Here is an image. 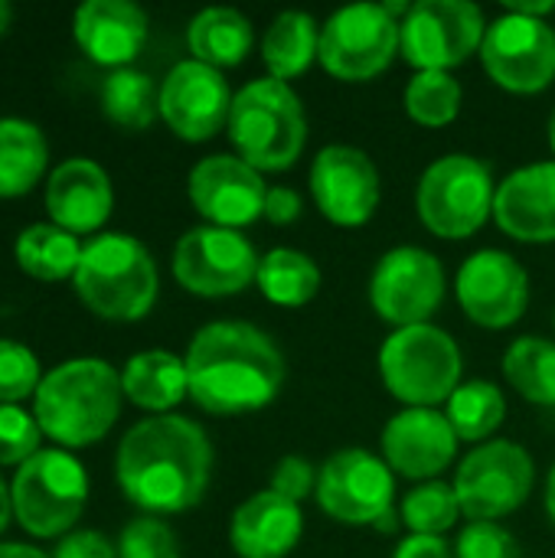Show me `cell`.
Wrapping results in <instances>:
<instances>
[{
  "label": "cell",
  "mask_w": 555,
  "mask_h": 558,
  "mask_svg": "<svg viewBox=\"0 0 555 558\" xmlns=\"http://www.w3.org/2000/svg\"><path fill=\"white\" fill-rule=\"evenodd\" d=\"M121 494L147 517L193 510L213 481V445L203 425L183 415H154L128 428L114 454Z\"/></svg>",
  "instance_id": "obj_1"
},
{
  "label": "cell",
  "mask_w": 555,
  "mask_h": 558,
  "mask_svg": "<svg viewBox=\"0 0 555 558\" xmlns=\"http://www.w3.org/2000/svg\"><path fill=\"white\" fill-rule=\"evenodd\" d=\"M190 399L209 415H249L268 409L285 379L278 343L245 320H213L186 347Z\"/></svg>",
  "instance_id": "obj_2"
},
{
  "label": "cell",
  "mask_w": 555,
  "mask_h": 558,
  "mask_svg": "<svg viewBox=\"0 0 555 558\" xmlns=\"http://www.w3.org/2000/svg\"><path fill=\"white\" fill-rule=\"evenodd\" d=\"M121 399V373L98 356H79L43 376L33 396V418L65 451L88 448L114 428Z\"/></svg>",
  "instance_id": "obj_3"
},
{
  "label": "cell",
  "mask_w": 555,
  "mask_h": 558,
  "mask_svg": "<svg viewBox=\"0 0 555 558\" xmlns=\"http://www.w3.org/2000/svg\"><path fill=\"white\" fill-rule=\"evenodd\" d=\"M226 134L236 157L262 177L294 167L307 147V114L301 95L278 78H252L232 98Z\"/></svg>",
  "instance_id": "obj_4"
},
{
  "label": "cell",
  "mask_w": 555,
  "mask_h": 558,
  "mask_svg": "<svg viewBox=\"0 0 555 558\" xmlns=\"http://www.w3.org/2000/svg\"><path fill=\"white\" fill-rule=\"evenodd\" d=\"M72 281L92 314L118 324L144 320L160 291L154 255L144 242L124 232H105L82 245V262Z\"/></svg>",
  "instance_id": "obj_5"
},
{
  "label": "cell",
  "mask_w": 555,
  "mask_h": 558,
  "mask_svg": "<svg viewBox=\"0 0 555 558\" xmlns=\"http://www.w3.org/2000/svg\"><path fill=\"white\" fill-rule=\"evenodd\" d=\"M461 373L464 356L458 340L435 324L393 330L379 347V379L406 409L448 405L461 386Z\"/></svg>",
  "instance_id": "obj_6"
},
{
  "label": "cell",
  "mask_w": 555,
  "mask_h": 558,
  "mask_svg": "<svg viewBox=\"0 0 555 558\" xmlns=\"http://www.w3.org/2000/svg\"><path fill=\"white\" fill-rule=\"evenodd\" d=\"M497 180L481 157L445 154L425 167L415 186L419 222L445 242H464L494 219Z\"/></svg>",
  "instance_id": "obj_7"
},
{
  "label": "cell",
  "mask_w": 555,
  "mask_h": 558,
  "mask_svg": "<svg viewBox=\"0 0 555 558\" xmlns=\"http://www.w3.org/2000/svg\"><path fill=\"white\" fill-rule=\"evenodd\" d=\"M314 497L334 523L376 526L383 533H396L402 526L396 513V474L379 454L366 448L334 451L317 468Z\"/></svg>",
  "instance_id": "obj_8"
},
{
  "label": "cell",
  "mask_w": 555,
  "mask_h": 558,
  "mask_svg": "<svg viewBox=\"0 0 555 558\" xmlns=\"http://www.w3.org/2000/svg\"><path fill=\"white\" fill-rule=\"evenodd\" d=\"M16 523L36 539L69 536L88 504L85 468L65 448H43L20 464L10 484Z\"/></svg>",
  "instance_id": "obj_9"
},
{
  "label": "cell",
  "mask_w": 555,
  "mask_h": 558,
  "mask_svg": "<svg viewBox=\"0 0 555 558\" xmlns=\"http://www.w3.org/2000/svg\"><path fill=\"white\" fill-rule=\"evenodd\" d=\"M402 23L386 3H350L321 23L317 62L327 75L347 85L379 78L399 52Z\"/></svg>",
  "instance_id": "obj_10"
},
{
  "label": "cell",
  "mask_w": 555,
  "mask_h": 558,
  "mask_svg": "<svg viewBox=\"0 0 555 558\" xmlns=\"http://www.w3.org/2000/svg\"><path fill=\"white\" fill-rule=\"evenodd\" d=\"M536 484V464L517 441L494 438L478 445L455 471V494L468 523H500L517 513Z\"/></svg>",
  "instance_id": "obj_11"
},
{
  "label": "cell",
  "mask_w": 555,
  "mask_h": 558,
  "mask_svg": "<svg viewBox=\"0 0 555 558\" xmlns=\"http://www.w3.org/2000/svg\"><path fill=\"white\" fill-rule=\"evenodd\" d=\"M484 10L471 0H415L402 16L399 52L415 72H451L481 52Z\"/></svg>",
  "instance_id": "obj_12"
},
{
  "label": "cell",
  "mask_w": 555,
  "mask_h": 558,
  "mask_svg": "<svg viewBox=\"0 0 555 558\" xmlns=\"http://www.w3.org/2000/svg\"><path fill=\"white\" fill-rule=\"evenodd\" d=\"M445 291H448L445 265L438 262V255H432L422 245L389 248L376 262L366 284L373 311L393 330L432 324V317L445 304Z\"/></svg>",
  "instance_id": "obj_13"
},
{
  "label": "cell",
  "mask_w": 555,
  "mask_h": 558,
  "mask_svg": "<svg viewBox=\"0 0 555 558\" xmlns=\"http://www.w3.org/2000/svg\"><path fill=\"white\" fill-rule=\"evenodd\" d=\"M487 78L510 95H540L555 78V29L546 20L504 10L481 43Z\"/></svg>",
  "instance_id": "obj_14"
},
{
  "label": "cell",
  "mask_w": 555,
  "mask_h": 558,
  "mask_svg": "<svg viewBox=\"0 0 555 558\" xmlns=\"http://www.w3.org/2000/svg\"><path fill=\"white\" fill-rule=\"evenodd\" d=\"M262 255L255 245L219 226H196L173 245V278L196 298H232L255 284Z\"/></svg>",
  "instance_id": "obj_15"
},
{
  "label": "cell",
  "mask_w": 555,
  "mask_h": 558,
  "mask_svg": "<svg viewBox=\"0 0 555 558\" xmlns=\"http://www.w3.org/2000/svg\"><path fill=\"white\" fill-rule=\"evenodd\" d=\"M311 196L321 216L340 229L366 226L383 199V180L373 157L353 144H327L311 160Z\"/></svg>",
  "instance_id": "obj_16"
},
{
  "label": "cell",
  "mask_w": 555,
  "mask_h": 558,
  "mask_svg": "<svg viewBox=\"0 0 555 558\" xmlns=\"http://www.w3.org/2000/svg\"><path fill=\"white\" fill-rule=\"evenodd\" d=\"M455 298L464 317L484 330H507L530 307V275L504 248L468 255L455 275Z\"/></svg>",
  "instance_id": "obj_17"
},
{
  "label": "cell",
  "mask_w": 555,
  "mask_h": 558,
  "mask_svg": "<svg viewBox=\"0 0 555 558\" xmlns=\"http://www.w3.org/2000/svg\"><path fill=\"white\" fill-rule=\"evenodd\" d=\"M232 98L236 95L219 69L183 59L167 72L160 85V118L180 141L203 144L226 131Z\"/></svg>",
  "instance_id": "obj_18"
},
{
  "label": "cell",
  "mask_w": 555,
  "mask_h": 558,
  "mask_svg": "<svg viewBox=\"0 0 555 558\" xmlns=\"http://www.w3.org/2000/svg\"><path fill=\"white\" fill-rule=\"evenodd\" d=\"M186 193L193 209L206 219V226L219 229H245L265 213V177L249 167L236 154L203 157L186 180Z\"/></svg>",
  "instance_id": "obj_19"
},
{
  "label": "cell",
  "mask_w": 555,
  "mask_h": 558,
  "mask_svg": "<svg viewBox=\"0 0 555 558\" xmlns=\"http://www.w3.org/2000/svg\"><path fill=\"white\" fill-rule=\"evenodd\" d=\"M383 461L393 474L425 484L442 481V474L458 458V435L445 412L438 409H402L383 428Z\"/></svg>",
  "instance_id": "obj_20"
},
{
  "label": "cell",
  "mask_w": 555,
  "mask_h": 558,
  "mask_svg": "<svg viewBox=\"0 0 555 558\" xmlns=\"http://www.w3.org/2000/svg\"><path fill=\"white\" fill-rule=\"evenodd\" d=\"M494 222L504 235L527 245L555 242V160L517 167L497 183Z\"/></svg>",
  "instance_id": "obj_21"
},
{
  "label": "cell",
  "mask_w": 555,
  "mask_h": 558,
  "mask_svg": "<svg viewBox=\"0 0 555 558\" xmlns=\"http://www.w3.org/2000/svg\"><path fill=\"white\" fill-rule=\"evenodd\" d=\"M72 33L79 49L114 69H128L147 43V13L131 0H85L75 10Z\"/></svg>",
  "instance_id": "obj_22"
},
{
  "label": "cell",
  "mask_w": 555,
  "mask_h": 558,
  "mask_svg": "<svg viewBox=\"0 0 555 558\" xmlns=\"http://www.w3.org/2000/svg\"><path fill=\"white\" fill-rule=\"evenodd\" d=\"M111 206H114L111 180L105 167H98L95 160L72 157L49 173L46 209L52 216V226L72 235L98 232L108 222Z\"/></svg>",
  "instance_id": "obj_23"
},
{
  "label": "cell",
  "mask_w": 555,
  "mask_h": 558,
  "mask_svg": "<svg viewBox=\"0 0 555 558\" xmlns=\"http://www.w3.org/2000/svg\"><path fill=\"white\" fill-rule=\"evenodd\" d=\"M304 536V510L278 497L275 490H258L232 510L229 546L239 558H288Z\"/></svg>",
  "instance_id": "obj_24"
},
{
  "label": "cell",
  "mask_w": 555,
  "mask_h": 558,
  "mask_svg": "<svg viewBox=\"0 0 555 558\" xmlns=\"http://www.w3.org/2000/svg\"><path fill=\"white\" fill-rule=\"evenodd\" d=\"M121 389L124 399L134 402L137 409L154 415H170L190 396L186 360L170 350L134 353L121 369Z\"/></svg>",
  "instance_id": "obj_25"
},
{
  "label": "cell",
  "mask_w": 555,
  "mask_h": 558,
  "mask_svg": "<svg viewBox=\"0 0 555 558\" xmlns=\"http://www.w3.org/2000/svg\"><path fill=\"white\" fill-rule=\"evenodd\" d=\"M186 46L196 62L213 69L242 65L255 46V26L245 13L232 7H206L186 26Z\"/></svg>",
  "instance_id": "obj_26"
},
{
  "label": "cell",
  "mask_w": 555,
  "mask_h": 558,
  "mask_svg": "<svg viewBox=\"0 0 555 558\" xmlns=\"http://www.w3.org/2000/svg\"><path fill=\"white\" fill-rule=\"evenodd\" d=\"M317 46H321L317 20L304 10H281L268 23L265 36L258 43V52L268 69V78L291 85L317 62Z\"/></svg>",
  "instance_id": "obj_27"
},
{
  "label": "cell",
  "mask_w": 555,
  "mask_h": 558,
  "mask_svg": "<svg viewBox=\"0 0 555 558\" xmlns=\"http://www.w3.org/2000/svg\"><path fill=\"white\" fill-rule=\"evenodd\" d=\"M46 163L43 131L23 118H0V199L26 196L43 180Z\"/></svg>",
  "instance_id": "obj_28"
},
{
  "label": "cell",
  "mask_w": 555,
  "mask_h": 558,
  "mask_svg": "<svg viewBox=\"0 0 555 558\" xmlns=\"http://www.w3.org/2000/svg\"><path fill=\"white\" fill-rule=\"evenodd\" d=\"M321 268L301 248H272L258 262L255 288L275 307H307L321 294Z\"/></svg>",
  "instance_id": "obj_29"
},
{
  "label": "cell",
  "mask_w": 555,
  "mask_h": 558,
  "mask_svg": "<svg viewBox=\"0 0 555 558\" xmlns=\"http://www.w3.org/2000/svg\"><path fill=\"white\" fill-rule=\"evenodd\" d=\"M13 252H16V265L36 281L75 278V268L82 262L79 239L72 232H65L59 226H46V222L23 229Z\"/></svg>",
  "instance_id": "obj_30"
},
{
  "label": "cell",
  "mask_w": 555,
  "mask_h": 558,
  "mask_svg": "<svg viewBox=\"0 0 555 558\" xmlns=\"http://www.w3.org/2000/svg\"><path fill=\"white\" fill-rule=\"evenodd\" d=\"M445 415L458 435V441L484 445L494 441L497 428L507 418V399L497 383L491 379H471L455 389V396L445 405Z\"/></svg>",
  "instance_id": "obj_31"
},
{
  "label": "cell",
  "mask_w": 555,
  "mask_h": 558,
  "mask_svg": "<svg viewBox=\"0 0 555 558\" xmlns=\"http://www.w3.org/2000/svg\"><path fill=\"white\" fill-rule=\"evenodd\" d=\"M504 379L527 402L555 409V343L546 337H520L504 353Z\"/></svg>",
  "instance_id": "obj_32"
},
{
  "label": "cell",
  "mask_w": 555,
  "mask_h": 558,
  "mask_svg": "<svg viewBox=\"0 0 555 558\" xmlns=\"http://www.w3.org/2000/svg\"><path fill=\"white\" fill-rule=\"evenodd\" d=\"M101 111L124 131H144L160 114V88L147 72L114 69L101 85Z\"/></svg>",
  "instance_id": "obj_33"
},
{
  "label": "cell",
  "mask_w": 555,
  "mask_h": 558,
  "mask_svg": "<svg viewBox=\"0 0 555 558\" xmlns=\"http://www.w3.org/2000/svg\"><path fill=\"white\" fill-rule=\"evenodd\" d=\"M406 114L422 128H448L464 105V88L451 72H415L402 95Z\"/></svg>",
  "instance_id": "obj_34"
},
{
  "label": "cell",
  "mask_w": 555,
  "mask_h": 558,
  "mask_svg": "<svg viewBox=\"0 0 555 558\" xmlns=\"http://www.w3.org/2000/svg\"><path fill=\"white\" fill-rule=\"evenodd\" d=\"M461 517L464 513H461L458 494L445 481L415 484L399 504V520L415 536H442L445 539V533H451Z\"/></svg>",
  "instance_id": "obj_35"
},
{
  "label": "cell",
  "mask_w": 555,
  "mask_h": 558,
  "mask_svg": "<svg viewBox=\"0 0 555 558\" xmlns=\"http://www.w3.org/2000/svg\"><path fill=\"white\" fill-rule=\"evenodd\" d=\"M43 376L33 350L16 340H0V405H20L26 396H36Z\"/></svg>",
  "instance_id": "obj_36"
},
{
  "label": "cell",
  "mask_w": 555,
  "mask_h": 558,
  "mask_svg": "<svg viewBox=\"0 0 555 558\" xmlns=\"http://www.w3.org/2000/svg\"><path fill=\"white\" fill-rule=\"evenodd\" d=\"M118 558H180V539L160 517H137L118 536Z\"/></svg>",
  "instance_id": "obj_37"
},
{
  "label": "cell",
  "mask_w": 555,
  "mask_h": 558,
  "mask_svg": "<svg viewBox=\"0 0 555 558\" xmlns=\"http://www.w3.org/2000/svg\"><path fill=\"white\" fill-rule=\"evenodd\" d=\"M39 425L20 405H0V464H26L39 454Z\"/></svg>",
  "instance_id": "obj_38"
},
{
  "label": "cell",
  "mask_w": 555,
  "mask_h": 558,
  "mask_svg": "<svg viewBox=\"0 0 555 558\" xmlns=\"http://www.w3.org/2000/svg\"><path fill=\"white\" fill-rule=\"evenodd\" d=\"M455 558H523L520 543L500 523H468L458 533Z\"/></svg>",
  "instance_id": "obj_39"
},
{
  "label": "cell",
  "mask_w": 555,
  "mask_h": 558,
  "mask_svg": "<svg viewBox=\"0 0 555 558\" xmlns=\"http://www.w3.org/2000/svg\"><path fill=\"white\" fill-rule=\"evenodd\" d=\"M268 490H275L278 497L291 504H304L307 497L317 494V468L301 454H285L272 471Z\"/></svg>",
  "instance_id": "obj_40"
},
{
  "label": "cell",
  "mask_w": 555,
  "mask_h": 558,
  "mask_svg": "<svg viewBox=\"0 0 555 558\" xmlns=\"http://www.w3.org/2000/svg\"><path fill=\"white\" fill-rule=\"evenodd\" d=\"M52 558H118V546L95 530H75L59 539Z\"/></svg>",
  "instance_id": "obj_41"
},
{
  "label": "cell",
  "mask_w": 555,
  "mask_h": 558,
  "mask_svg": "<svg viewBox=\"0 0 555 558\" xmlns=\"http://www.w3.org/2000/svg\"><path fill=\"white\" fill-rule=\"evenodd\" d=\"M301 213H304V199H301L298 190H291V186H268L262 219H268L272 226H291V222L301 219Z\"/></svg>",
  "instance_id": "obj_42"
},
{
  "label": "cell",
  "mask_w": 555,
  "mask_h": 558,
  "mask_svg": "<svg viewBox=\"0 0 555 558\" xmlns=\"http://www.w3.org/2000/svg\"><path fill=\"white\" fill-rule=\"evenodd\" d=\"M393 558H451V549L442 536H415L409 533L399 546Z\"/></svg>",
  "instance_id": "obj_43"
},
{
  "label": "cell",
  "mask_w": 555,
  "mask_h": 558,
  "mask_svg": "<svg viewBox=\"0 0 555 558\" xmlns=\"http://www.w3.org/2000/svg\"><path fill=\"white\" fill-rule=\"evenodd\" d=\"M504 10H514V13H523V16H536V20H546L555 10V0H543V3H520V0H514V3H507Z\"/></svg>",
  "instance_id": "obj_44"
},
{
  "label": "cell",
  "mask_w": 555,
  "mask_h": 558,
  "mask_svg": "<svg viewBox=\"0 0 555 558\" xmlns=\"http://www.w3.org/2000/svg\"><path fill=\"white\" fill-rule=\"evenodd\" d=\"M0 558H49L43 549L23 546V543H0Z\"/></svg>",
  "instance_id": "obj_45"
},
{
  "label": "cell",
  "mask_w": 555,
  "mask_h": 558,
  "mask_svg": "<svg viewBox=\"0 0 555 558\" xmlns=\"http://www.w3.org/2000/svg\"><path fill=\"white\" fill-rule=\"evenodd\" d=\"M10 517H13V504H10V487H7V484H3V477H0V533L7 530Z\"/></svg>",
  "instance_id": "obj_46"
},
{
  "label": "cell",
  "mask_w": 555,
  "mask_h": 558,
  "mask_svg": "<svg viewBox=\"0 0 555 558\" xmlns=\"http://www.w3.org/2000/svg\"><path fill=\"white\" fill-rule=\"evenodd\" d=\"M543 504H546V517H550V523L555 526V464H553V471H550V477H546V497H543Z\"/></svg>",
  "instance_id": "obj_47"
},
{
  "label": "cell",
  "mask_w": 555,
  "mask_h": 558,
  "mask_svg": "<svg viewBox=\"0 0 555 558\" xmlns=\"http://www.w3.org/2000/svg\"><path fill=\"white\" fill-rule=\"evenodd\" d=\"M10 20H13V10H10V3H7V0H0V36L7 33Z\"/></svg>",
  "instance_id": "obj_48"
},
{
  "label": "cell",
  "mask_w": 555,
  "mask_h": 558,
  "mask_svg": "<svg viewBox=\"0 0 555 558\" xmlns=\"http://www.w3.org/2000/svg\"><path fill=\"white\" fill-rule=\"evenodd\" d=\"M550 147H553V154H555V108H553V114H550Z\"/></svg>",
  "instance_id": "obj_49"
},
{
  "label": "cell",
  "mask_w": 555,
  "mask_h": 558,
  "mask_svg": "<svg viewBox=\"0 0 555 558\" xmlns=\"http://www.w3.org/2000/svg\"><path fill=\"white\" fill-rule=\"evenodd\" d=\"M553 324H555V317H553Z\"/></svg>",
  "instance_id": "obj_50"
}]
</instances>
